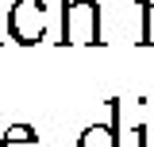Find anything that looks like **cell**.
Listing matches in <instances>:
<instances>
[{
	"mask_svg": "<svg viewBox=\"0 0 154 147\" xmlns=\"http://www.w3.org/2000/svg\"><path fill=\"white\" fill-rule=\"evenodd\" d=\"M62 43H93L100 47V4L96 0H62Z\"/></svg>",
	"mask_w": 154,
	"mask_h": 147,
	"instance_id": "cell-1",
	"label": "cell"
},
{
	"mask_svg": "<svg viewBox=\"0 0 154 147\" xmlns=\"http://www.w3.org/2000/svg\"><path fill=\"white\" fill-rule=\"evenodd\" d=\"M8 35L31 47V43H42L46 35V4L42 0H16L8 8Z\"/></svg>",
	"mask_w": 154,
	"mask_h": 147,
	"instance_id": "cell-2",
	"label": "cell"
},
{
	"mask_svg": "<svg viewBox=\"0 0 154 147\" xmlns=\"http://www.w3.org/2000/svg\"><path fill=\"white\" fill-rule=\"evenodd\" d=\"M119 101H112V120L108 124H89L81 132L77 147H119Z\"/></svg>",
	"mask_w": 154,
	"mask_h": 147,
	"instance_id": "cell-3",
	"label": "cell"
},
{
	"mask_svg": "<svg viewBox=\"0 0 154 147\" xmlns=\"http://www.w3.org/2000/svg\"><path fill=\"white\" fill-rule=\"evenodd\" d=\"M0 147H38V132L31 124H12L0 136Z\"/></svg>",
	"mask_w": 154,
	"mask_h": 147,
	"instance_id": "cell-4",
	"label": "cell"
},
{
	"mask_svg": "<svg viewBox=\"0 0 154 147\" xmlns=\"http://www.w3.org/2000/svg\"><path fill=\"white\" fill-rule=\"evenodd\" d=\"M139 8H143V39L139 43L143 47H154V0H143Z\"/></svg>",
	"mask_w": 154,
	"mask_h": 147,
	"instance_id": "cell-5",
	"label": "cell"
},
{
	"mask_svg": "<svg viewBox=\"0 0 154 147\" xmlns=\"http://www.w3.org/2000/svg\"><path fill=\"white\" fill-rule=\"evenodd\" d=\"M119 147H150V128H131V136H127V143H119Z\"/></svg>",
	"mask_w": 154,
	"mask_h": 147,
	"instance_id": "cell-6",
	"label": "cell"
}]
</instances>
